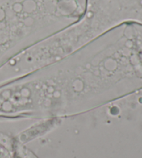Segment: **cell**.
<instances>
[{
  "instance_id": "6da1fadb",
  "label": "cell",
  "mask_w": 142,
  "mask_h": 158,
  "mask_svg": "<svg viewBox=\"0 0 142 158\" xmlns=\"http://www.w3.org/2000/svg\"><path fill=\"white\" fill-rule=\"evenodd\" d=\"M84 0H2L0 53H20L80 22Z\"/></svg>"
}]
</instances>
